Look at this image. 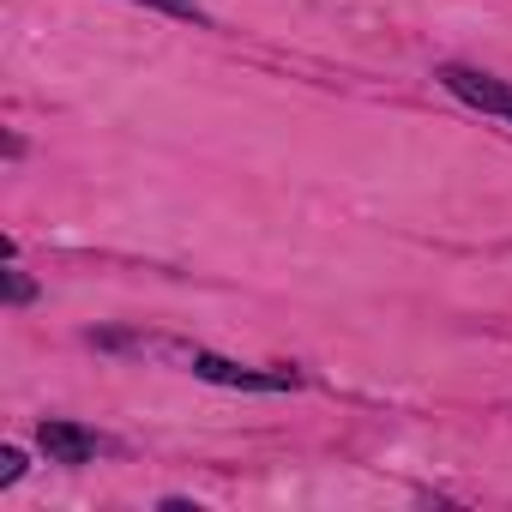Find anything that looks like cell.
Listing matches in <instances>:
<instances>
[{
  "label": "cell",
  "instance_id": "obj_3",
  "mask_svg": "<svg viewBox=\"0 0 512 512\" xmlns=\"http://www.w3.org/2000/svg\"><path fill=\"white\" fill-rule=\"evenodd\" d=\"M37 440H43V452H49L55 464H91V458H97V446H103V440H97V434H85L79 422H55V416L37 428Z\"/></svg>",
  "mask_w": 512,
  "mask_h": 512
},
{
  "label": "cell",
  "instance_id": "obj_5",
  "mask_svg": "<svg viewBox=\"0 0 512 512\" xmlns=\"http://www.w3.org/2000/svg\"><path fill=\"white\" fill-rule=\"evenodd\" d=\"M139 7H163V13H175V19H199L193 0H139Z\"/></svg>",
  "mask_w": 512,
  "mask_h": 512
},
{
  "label": "cell",
  "instance_id": "obj_2",
  "mask_svg": "<svg viewBox=\"0 0 512 512\" xmlns=\"http://www.w3.org/2000/svg\"><path fill=\"white\" fill-rule=\"evenodd\" d=\"M440 85H446L452 97H464V103H476V109L512 121V85H506V79H488V73H470V67H440Z\"/></svg>",
  "mask_w": 512,
  "mask_h": 512
},
{
  "label": "cell",
  "instance_id": "obj_1",
  "mask_svg": "<svg viewBox=\"0 0 512 512\" xmlns=\"http://www.w3.org/2000/svg\"><path fill=\"white\" fill-rule=\"evenodd\" d=\"M193 374H199V380H217V386H241V392H290V386H296L290 368H284V374H260V368H241V362L205 356V350H193Z\"/></svg>",
  "mask_w": 512,
  "mask_h": 512
},
{
  "label": "cell",
  "instance_id": "obj_4",
  "mask_svg": "<svg viewBox=\"0 0 512 512\" xmlns=\"http://www.w3.org/2000/svg\"><path fill=\"white\" fill-rule=\"evenodd\" d=\"M25 476V452L19 446H7V452H0V488H13Z\"/></svg>",
  "mask_w": 512,
  "mask_h": 512
}]
</instances>
